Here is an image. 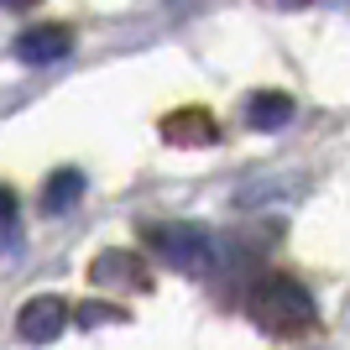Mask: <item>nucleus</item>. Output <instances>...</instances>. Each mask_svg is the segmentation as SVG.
<instances>
[{"label": "nucleus", "instance_id": "obj_1", "mask_svg": "<svg viewBox=\"0 0 350 350\" xmlns=\"http://www.w3.org/2000/svg\"><path fill=\"white\" fill-rule=\"evenodd\" d=\"M246 319L272 340H298V335H308V329H319V304H314V293L298 278L267 272V278H256L251 293H246Z\"/></svg>", "mask_w": 350, "mask_h": 350}, {"label": "nucleus", "instance_id": "obj_2", "mask_svg": "<svg viewBox=\"0 0 350 350\" xmlns=\"http://www.w3.org/2000/svg\"><path fill=\"white\" fill-rule=\"evenodd\" d=\"M146 246L173 272H204L215 256V235L199 219H162V225H146Z\"/></svg>", "mask_w": 350, "mask_h": 350}, {"label": "nucleus", "instance_id": "obj_3", "mask_svg": "<svg viewBox=\"0 0 350 350\" xmlns=\"http://www.w3.org/2000/svg\"><path fill=\"white\" fill-rule=\"evenodd\" d=\"M89 288H120V293H152V267L142 251H105L89 262Z\"/></svg>", "mask_w": 350, "mask_h": 350}, {"label": "nucleus", "instance_id": "obj_4", "mask_svg": "<svg viewBox=\"0 0 350 350\" xmlns=\"http://www.w3.org/2000/svg\"><path fill=\"white\" fill-rule=\"evenodd\" d=\"M68 314H73V308L63 304L58 293H42V298L21 304V314H16V335L27 340V345H47V340H58L63 329H68Z\"/></svg>", "mask_w": 350, "mask_h": 350}, {"label": "nucleus", "instance_id": "obj_5", "mask_svg": "<svg viewBox=\"0 0 350 350\" xmlns=\"http://www.w3.org/2000/svg\"><path fill=\"white\" fill-rule=\"evenodd\" d=\"M73 53V27H63V21H42V27H27L21 37H16V58L21 63H58Z\"/></svg>", "mask_w": 350, "mask_h": 350}, {"label": "nucleus", "instance_id": "obj_6", "mask_svg": "<svg viewBox=\"0 0 350 350\" xmlns=\"http://www.w3.org/2000/svg\"><path fill=\"white\" fill-rule=\"evenodd\" d=\"M162 142L167 146H215L219 142V120L209 116V110H199V105L173 110V116L162 120Z\"/></svg>", "mask_w": 350, "mask_h": 350}, {"label": "nucleus", "instance_id": "obj_7", "mask_svg": "<svg viewBox=\"0 0 350 350\" xmlns=\"http://www.w3.org/2000/svg\"><path fill=\"white\" fill-rule=\"evenodd\" d=\"M246 120H251V131H282L293 120V94H282V89L246 94Z\"/></svg>", "mask_w": 350, "mask_h": 350}, {"label": "nucleus", "instance_id": "obj_8", "mask_svg": "<svg viewBox=\"0 0 350 350\" xmlns=\"http://www.w3.org/2000/svg\"><path fill=\"white\" fill-rule=\"evenodd\" d=\"M84 199V173L79 167H58V173H47V183H42V193H37V204H42V215H68L73 204Z\"/></svg>", "mask_w": 350, "mask_h": 350}, {"label": "nucleus", "instance_id": "obj_9", "mask_svg": "<svg viewBox=\"0 0 350 350\" xmlns=\"http://www.w3.org/2000/svg\"><path fill=\"white\" fill-rule=\"evenodd\" d=\"M68 319H73V324H126L131 314H126L120 304H79Z\"/></svg>", "mask_w": 350, "mask_h": 350}, {"label": "nucleus", "instance_id": "obj_10", "mask_svg": "<svg viewBox=\"0 0 350 350\" xmlns=\"http://www.w3.org/2000/svg\"><path fill=\"white\" fill-rule=\"evenodd\" d=\"M0 225H16V193L0 183Z\"/></svg>", "mask_w": 350, "mask_h": 350}, {"label": "nucleus", "instance_id": "obj_11", "mask_svg": "<svg viewBox=\"0 0 350 350\" xmlns=\"http://www.w3.org/2000/svg\"><path fill=\"white\" fill-rule=\"evenodd\" d=\"M262 5H272V11H304L308 0H262Z\"/></svg>", "mask_w": 350, "mask_h": 350}, {"label": "nucleus", "instance_id": "obj_12", "mask_svg": "<svg viewBox=\"0 0 350 350\" xmlns=\"http://www.w3.org/2000/svg\"><path fill=\"white\" fill-rule=\"evenodd\" d=\"M0 5H5V11H31L37 0H0Z\"/></svg>", "mask_w": 350, "mask_h": 350}]
</instances>
